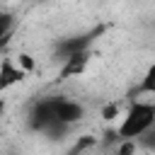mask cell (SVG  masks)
<instances>
[{
    "instance_id": "obj_12",
    "label": "cell",
    "mask_w": 155,
    "mask_h": 155,
    "mask_svg": "<svg viewBox=\"0 0 155 155\" xmlns=\"http://www.w3.org/2000/svg\"><path fill=\"white\" fill-rule=\"evenodd\" d=\"M5 109H7V104H5V99L0 97V116H5Z\"/></svg>"
},
{
    "instance_id": "obj_1",
    "label": "cell",
    "mask_w": 155,
    "mask_h": 155,
    "mask_svg": "<svg viewBox=\"0 0 155 155\" xmlns=\"http://www.w3.org/2000/svg\"><path fill=\"white\" fill-rule=\"evenodd\" d=\"M155 126V102H145V99H136L128 104V109L121 116V124L116 128V138L126 140L133 138L138 140L143 133H148Z\"/></svg>"
},
{
    "instance_id": "obj_3",
    "label": "cell",
    "mask_w": 155,
    "mask_h": 155,
    "mask_svg": "<svg viewBox=\"0 0 155 155\" xmlns=\"http://www.w3.org/2000/svg\"><path fill=\"white\" fill-rule=\"evenodd\" d=\"M51 107H53V116L65 126H73V124L82 121V116H85V107L70 97L56 94V97H51Z\"/></svg>"
},
{
    "instance_id": "obj_11",
    "label": "cell",
    "mask_w": 155,
    "mask_h": 155,
    "mask_svg": "<svg viewBox=\"0 0 155 155\" xmlns=\"http://www.w3.org/2000/svg\"><path fill=\"white\" fill-rule=\"evenodd\" d=\"M143 136H145V133H143ZM148 136H150V138H148V143H145V145H148L150 150H155V131L150 128V131H148Z\"/></svg>"
},
{
    "instance_id": "obj_10",
    "label": "cell",
    "mask_w": 155,
    "mask_h": 155,
    "mask_svg": "<svg viewBox=\"0 0 155 155\" xmlns=\"http://www.w3.org/2000/svg\"><path fill=\"white\" fill-rule=\"evenodd\" d=\"M119 109H121V107H119V102H109L107 107H102V119H104V121L116 119V116H119Z\"/></svg>"
},
{
    "instance_id": "obj_6",
    "label": "cell",
    "mask_w": 155,
    "mask_h": 155,
    "mask_svg": "<svg viewBox=\"0 0 155 155\" xmlns=\"http://www.w3.org/2000/svg\"><path fill=\"white\" fill-rule=\"evenodd\" d=\"M97 34H99V31H87V34H78V36H68V39H63V41L56 46V56L63 61V58H68V56L75 53V51L90 48Z\"/></svg>"
},
{
    "instance_id": "obj_4",
    "label": "cell",
    "mask_w": 155,
    "mask_h": 155,
    "mask_svg": "<svg viewBox=\"0 0 155 155\" xmlns=\"http://www.w3.org/2000/svg\"><path fill=\"white\" fill-rule=\"evenodd\" d=\"M90 58H92V51H90V48L75 51V53H70L68 58H63V61H61V80H68V78H80V75L87 70Z\"/></svg>"
},
{
    "instance_id": "obj_7",
    "label": "cell",
    "mask_w": 155,
    "mask_h": 155,
    "mask_svg": "<svg viewBox=\"0 0 155 155\" xmlns=\"http://www.w3.org/2000/svg\"><path fill=\"white\" fill-rule=\"evenodd\" d=\"M12 29H15V15L12 12H0V48L7 46L10 36H12Z\"/></svg>"
},
{
    "instance_id": "obj_8",
    "label": "cell",
    "mask_w": 155,
    "mask_h": 155,
    "mask_svg": "<svg viewBox=\"0 0 155 155\" xmlns=\"http://www.w3.org/2000/svg\"><path fill=\"white\" fill-rule=\"evenodd\" d=\"M138 94H155V63H150L138 82Z\"/></svg>"
},
{
    "instance_id": "obj_9",
    "label": "cell",
    "mask_w": 155,
    "mask_h": 155,
    "mask_svg": "<svg viewBox=\"0 0 155 155\" xmlns=\"http://www.w3.org/2000/svg\"><path fill=\"white\" fill-rule=\"evenodd\" d=\"M15 58H17V63H19V65H22V68H24L27 73H31V70L36 68V61H34V56H31V53H27V51L17 53Z\"/></svg>"
},
{
    "instance_id": "obj_5",
    "label": "cell",
    "mask_w": 155,
    "mask_h": 155,
    "mask_svg": "<svg viewBox=\"0 0 155 155\" xmlns=\"http://www.w3.org/2000/svg\"><path fill=\"white\" fill-rule=\"evenodd\" d=\"M27 78V70L17 63V58H2L0 61V94L10 87H15L17 82H22Z\"/></svg>"
},
{
    "instance_id": "obj_2",
    "label": "cell",
    "mask_w": 155,
    "mask_h": 155,
    "mask_svg": "<svg viewBox=\"0 0 155 155\" xmlns=\"http://www.w3.org/2000/svg\"><path fill=\"white\" fill-rule=\"evenodd\" d=\"M29 128L36 131V133H58V131H65L68 126L61 124L56 116H53V107H51V97H44L39 102H34V107L29 109Z\"/></svg>"
}]
</instances>
